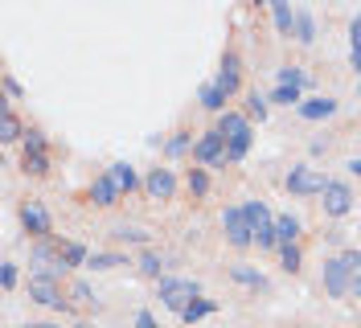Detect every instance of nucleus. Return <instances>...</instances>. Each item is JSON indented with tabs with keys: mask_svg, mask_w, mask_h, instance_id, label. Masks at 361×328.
Masks as SVG:
<instances>
[{
	"mask_svg": "<svg viewBox=\"0 0 361 328\" xmlns=\"http://www.w3.org/2000/svg\"><path fill=\"white\" fill-rule=\"evenodd\" d=\"M160 300H164V308H173V312H185V308L197 300V284L193 279H160Z\"/></svg>",
	"mask_w": 361,
	"mask_h": 328,
	"instance_id": "f257e3e1",
	"label": "nucleus"
},
{
	"mask_svg": "<svg viewBox=\"0 0 361 328\" xmlns=\"http://www.w3.org/2000/svg\"><path fill=\"white\" fill-rule=\"evenodd\" d=\"M320 197H324V214H329V218H345V214L353 209V189H349L345 181H329Z\"/></svg>",
	"mask_w": 361,
	"mask_h": 328,
	"instance_id": "f03ea898",
	"label": "nucleus"
},
{
	"mask_svg": "<svg viewBox=\"0 0 361 328\" xmlns=\"http://www.w3.org/2000/svg\"><path fill=\"white\" fill-rule=\"evenodd\" d=\"M222 226H226V238L234 242V246H250V242H255V226L247 221V214H243V205L226 209V214H222Z\"/></svg>",
	"mask_w": 361,
	"mask_h": 328,
	"instance_id": "7ed1b4c3",
	"label": "nucleus"
},
{
	"mask_svg": "<svg viewBox=\"0 0 361 328\" xmlns=\"http://www.w3.org/2000/svg\"><path fill=\"white\" fill-rule=\"evenodd\" d=\"M226 148H230V144H226V135L214 128V131H205L202 140L193 144V156H197L202 164H218V160H226Z\"/></svg>",
	"mask_w": 361,
	"mask_h": 328,
	"instance_id": "20e7f679",
	"label": "nucleus"
},
{
	"mask_svg": "<svg viewBox=\"0 0 361 328\" xmlns=\"http://www.w3.org/2000/svg\"><path fill=\"white\" fill-rule=\"evenodd\" d=\"M29 300H37V304H45V308L66 304V300H62V287L54 284V275H33V279H29Z\"/></svg>",
	"mask_w": 361,
	"mask_h": 328,
	"instance_id": "39448f33",
	"label": "nucleus"
},
{
	"mask_svg": "<svg viewBox=\"0 0 361 328\" xmlns=\"http://www.w3.org/2000/svg\"><path fill=\"white\" fill-rule=\"evenodd\" d=\"M349 284H353V271L341 259H324V287H329V296H349Z\"/></svg>",
	"mask_w": 361,
	"mask_h": 328,
	"instance_id": "423d86ee",
	"label": "nucleus"
},
{
	"mask_svg": "<svg viewBox=\"0 0 361 328\" xmlns=\"http://www.w3.org/2000/svg\"><path fill=\"white\" fill-rule=\"evenodd\" d=\"M324 185H329V181L316 173V169H292V173H288V189H292V193H300V197L324 193Z\"/></svg>",
	"mask_w": 361,
	"mask_h": 328,
	"instance_id": "0eeeda50",
	"label": "nucleus"
},
{
	"mask_svg": "<svg viewBox=\"0 0 361 328\" xmlns=\"http://www.w3.org/2000/svg\"><path fill=\"white\" fill-rule=\"evenodd\" d=\"M144 189H148V197H157V201H169V197L177 193V176L169 173V169H152V173L144 176Z\"/></svg>",
	"mask_w": 361,
	"mask_h": 328,
	"instance_id": "6e6552de",
	"label": "nucleus"
},
{
	"mask_svg": "<svg viewBox=\"0 0 361 328\" xmlns=\"http://www.w3.org/2000/svg\"><path fill=\"white\" fill-rule=\"evenodd\" d=\"M21 221H25V230H29V234H37V238L49 234V214H45L37 201H25V205H21Z\"/></svg>",
	"mask_w": 361,
	"mask_h": 328,
	"instance_id": "1a4fd4ad",
	"label": "nucleus"
},
{
	"mask_svg": "<svg viewBox=\"0 0 361 328\" xmlns=\"http://www.w3.org/2000/svg\"><path fill=\"white\" fill-rule=\"evenodd\" d=\"M238 74H243V70H238V54H226V58H222V74H218V83H214V87L230 99V95L238 90Z\"/></svg>",
	"mask_w": 361,
	"mask_h": 328,
	"instance_id": "9d476101",
	"label": "nucleus"
},
{
	"mask_svg": "<svg viewBox=\"0 0 361 328\" xmlns=\"http://www.w3.org/2000/svg\"><path fill=\"white\" fill-rule=\"evenodd\" d=\"M90 201H94V205H115V201H119V185L111 181V173L94 176V185H90Z\"/></svg>",
	"mask_w": 361,
	"mask_h": 328,
	"instance_id": "9b49d317",
	"label": "nucleus"
},
{
	"mask_svg": "<svg viewBox=\"0 0 361 328\" xmlns=\"http://www.w3.org/2000/svg\"><path fill=\"white\" fill-rule=\"evenodd\" d=\"M333 111H337V99H304L300 103V115L304 119H329Z\"/></svg>",
	"mask_w": 361,
	"mask_h": 328,
	"instance_id": "f8f14e48",
	"label": "nucleus"
},
{
	"mask_svg": "<svg viewBox=\"0 0 361 328\" xmlns=\"http://www.w3.org/2000/svg\"><path fill=\"white\" fill-rule=\"evenodd\" d=\"M21 135H25L21 119H17V115H13V107L4 103V107H0V140H4V144H13V140H21Z\"/></svg>",
	"mask_w": 361,
	"mask_h": 328,
	"instance_id": "ddd939ff",
	"label": "nucleus"
},
{
	"mask_svg": "<svg viewBox=\"0 0 361 328\" xmlns=\"http://www.w3.org/2000/svg\"><path fill=\"white\" fill-rule=\"evenodd\" d=\"M111 181L119 185V193H132L135 185H140V176H135L132 164H111Z\"/></svg>",
	"mask_w": 361,
	"mask_h": 328,
	"instance_id": "4468645a",
	"label": "nucleus"
},
{
	"mask_svg": "<svg viewBox=\"0 0 361 328\" xmlns=\"http://www.w3.org/2000/svg\"><path fill=\"white\" fill-rule=\"evenodd\" d=\"M271 13H275V29H279V33H292V29H295L292 4H283V0H271Z\"/></svg>",
	"mask_w": 361,
	"mask_h": 328,
	"instance_id": "2eb2a0df",
	"label": "nucleus"
},
{
	"mask_svg": "<svg viewBox=\"0 0 361 328\" xmlns=\"http://www.w3.org/2000/svg\"><path fill=\"white\" fill-rule=\"evenodd\" d=\"M275 230H279V246H292L295 234H300V221H295L292 214H279V218H275Z\"/></svg>",
	"mask_w": 361,
	"mask_h": 328,
	"instance_id": "dca6fc26",
	"label": "nucleus"
},
{
	"mask_svg": "<svg viewBox=\"0 0 361 328\" xmlns=\"http://www.w3.org/2000/svg\"><path fill=\"white\" fill-rule=\"evenodd\" d=\"M58 250H62V267H82V262H90L82 242H66V246H58Z\"/></svg>",
	"mask_w": 361,
	"mask_h": 328,
	"instance_id": "f3484780",
	"label": "nucleus"
},
{
	"mask_svg": "<svg viewBox=\"0 0 361 328\" xmlns=\"http://www.w3.org/2000/svg\"><path fill=\"white\" fill-rule=\"evenodd\" d=\"M214 300H202V296H197V300H193V304L185 308V312H180V320H185V324H197V320H202V316H209V312H214Z\"/></svg>",
	"mask_w": 361,
	"mask_h": 328,
	"instance_id": "a211bd4d",
	"label": "nucleus"
},
{
	"mask_svg": "<svg viewBox=\"0 0 361 328\" xmlns=\"http://www.w3.org/2000/svg\"><path fill=\"white\" fill-rule=\"evenodd\" d=\"M218 131H222L226 140H234L238 131H247V119H243V115H234V111H226L222 119H218Z\"/></svg>",
	"mask_w": 361,
	"mask_h": 328,
	"instance_id": "6ab92c4d",
	"label": "nucleus"
},
{
	"mask_svg": "<svg viewBox=\"0 0 361 328\" xmlns=\"http://www.w3.org/2000/svg\"><path fill=\"white\" fill-rule=\"evenodd\" d=\"M226 144H230V148H226V160H243V156L250 152V128L238 131V135H234V140H226Z\"/></svg>",
	"mask_w": 361,
	"mask_h": 328,
	"instance_id": "aec40b11",
	"label": "nucleus"
},
{
	"mask_svg": "<svg viewBox=\"0 0 361 328\" xmlns=\"http://www.w3.org/2000/svg\"><path fill=\"white\" fill-rule=\"evenodd\" d=\"M243 214H247V221L255 226V230L271 221V214H267V205H263V201H247V205H243Z\"/></svg>",
	"mask_w": 361,
	"mask_h": 328,
	"instance_id": "412c9836",
	"label": "nucleus"
},
{
	"mask_svg": "<svg viewBox=\"0 0 361 328\" xmlns=\"http://www.w3.org/2000/svg\"><path fill=\"white\" fill-rule=\"evenodd\" d=\"M312 37H316V21L308 17V13H295V42L308 45Z\"/></svg>",
	"mask_w": 361,
	"mask_h": 328,
	"instance_id": "4be33fe9",
	"label": "nucleus"
},
{
	"mask_svg": "<svg viewBox=\"0 0 361 328\" xmlns=\"http://www.w3.org/2000/svg\"><path fill=\"white\" fill-rule=\"evenodd\" d=\"M230 275H234L238 284H247V287H267V279H263L255 267H230Z\"/></svg>",
	"mask_w": 361,
	"mask_h": 328,
	"instance_id": "5701e85b",
	"label": "nucleus"
},
{
	"mask_svg": "<svg viewBox=\"0 0 361 328\" xmlns=\"http://www.w3.org/2000/svg\"><path fill=\"white\" fill-rule=\"evenodd\" d=\"M304 83H308V74L300 66H283L279 70V87H304Z\"/></svg>",
	"mask_w": 361,
	"mask_h": 328,
	"instance_id": "b1692460",
	"label": "nucleus"
},
{
	"mask_svg": "<svg viewBox=\"0 0 361 328\" xmlns=\"http://www.w3.org/2000/svg\"><path fill=\"white\" fill-rule=\"evenodd\" d=\"M255 242H259L263 250H271V246H279V230H275V221H267V226H259V230H255Z\"/></svg>",
	"mask_w": 361,
	"mask_h": 328,
	"instance_id": "393cba45",
	"label": "nucleus"
},
{
	"mask_svg": "<svg viewBox=\"0 0 361 328\" xmlns=\"http://www.w3.org/2000/svg\"><path fill=\"white\" fill-rule=\"evenodd\" d=\"M87 267H94V271H107V267H128V259H123V255H103V250H99V255H90Z\"/></svg>",
	"mask_w": 361,
	"mask_h": 328,
	"instance_id": "a878e982",
	"label": "nucleus"
},
{
	"mask_svg": "<svg viewBox=\"0 0 361 328\" xmlns=\"http://www.w3.org/2000/svg\"><path fill=\"white\" fill-rule=\"evenodd\" d=\"M271 103H288V107H300V103H304V99H300V87H275L271 90Z\"/></svg>",
	"mask_w": 361,
	"mask_h": 328,
	"instance_id": "bb28decb",
	"label": "nucleus"
},
{
	"mask_svg": "<svg viewBox=\"0 0 361 328\" xmlns=\"http://www.w3.org/2000/svg\"><path fill=\"white\" fill-rule=\"evenodd\" d=\"M202 103H205V111H222V115H226V95L218 87H205L202 90Z\"/></svg>",
	"mask_w": 361,
	"mask_h": 328,
	"instance_id": "cd10ccee",
	"label": "nucleus"
},
{
	"mask_svg": "<svg viewBox=\"0 0 361 328\" xmlns=\"http://www.w3.org/2000/svg\"><path fill=\"white\" fill-rule=\"evenodd\" d=\"M25 173H33V176L49 173V160H45V152H25Z\"/></svg>",
	"mask_w": 361,
	"mask_h": 328,
	"instance_id": "c85d7f7f",
	"label": "nucleus"
},
{
	"mask_svg": "<svg viewBox=\"0 0 361 328\" xmlns=\"http://www.w3.org/2000/svg\"><path fill=\"white\" fill-rule=\"evenodd\" d=\"M247 115H255V119H267V99H263L259 90H250V99H247Z\"/></svg>",
	"mask_w": 361,
	"mask_h": 328,
	"instance_id": "c756f323",
	"label": "nucleus"
},
{
	"mask_svg": "<svg viewBox=\"0 0 361 328\" xmlns=\"http://www.w3.org/2000/svg\"><path fill=\"white\" fill-rule=\"evenodd\" d=\"M140 271H144V275H152V279L160 275V255H157V250H144V255H140Z\"/></svg>",
	"mask_w": 361,
	"mask_h": 328,
	"instance_id": "7c9ffc66",
	"label": "nucleus"
},
{
	"mask_svg": "<svg viewBox=\"0 0 361 328\" xmlns=\"http://www.w3.org/2000/svg\"><path fill=\"white\" fill-rule=\"evenodd\" d=\"M115 238H123V242H148V230H140V226H119V230H115Z\"/></svg>",
	"mask_w": 361,
	"mask_h": 328,
	"instance_id": "2f4dec72",
	"label": "nucleus"
},
{
	"mask_svg": "<svg viewBox=\"0 0 361 328\" xmlns=\"http://www.w3.org/2000/svg\"><path fill=\"white\" fill-rule=\"evenodd\" d=\"M189 189H193V193L202 197L205 189H209V176H205L202 169H193V173H189Z\"/></svg>",
	"mask_w": 361,
	"mask_h": 328,
	"instance_id": "473e14b6",
	"label": "nucleus"
},
{
	"mask_svg": "<svg viewBox=\"0 0 361 328\" xmlns=\"http://www.w3.org/2000/svg\"><path fill=\"white\" fill-rule=\"evenodd\" d=\"M25 152H45V135L42 131H25Z\"/></svg>",
	"mask_w": 361,
	"mask_h": 328,
	"instance_id": "72a5a7b5",
	"label": "nucleus"
},
{
	"mask_svg": "<svg viewBox=\"0 0 361 328\" xmlns=\"http://www.w3.org/2000/svg\"><path fill=\"white\" fill-rule=\"evenodd\" d=\"M0 284H4V291L17 287V262H4V267H0Z\"/></svg>",
	"mask_w": 361,
	"mask_h": 328,
	"instance_id": "f704fd0d",
	"label": "nucleus"
},
{
	"mask_svg": "<svg viewBox=\"0 0 361 328\" xmlns=\"http://www.w3.org/2000/svg\"><path fill=\"white\" fill-rule=\"evenodd\" d=\"M283 271H300V250H295V242L283 246Z\"/></svg>",
	"mask_w": 361,
	"mask_h": 328,
	"instance_id": "c9c22d12",
	"label": "nucleus"
},
{
	"mask_svg": "<svg viewBox=\"0 0 361 328\" xmlns=\"http://www.w3.org/2000/svg\"><path fill=\"white\" fill-rule=\"evenodd\" d=\"M341 262H345L353 275H361V250H345V255H341Z\"/></svg>",
	"mask_w": 361,
	"mask_h": 328,
	"instance_id": "e433bc0d",
	"label": "nucleus"
},
{
	"mask_svg": "<svg viewBox=\"0 0 361 328\" xmlns=\"http://www.w3.org/2000/svg\"><path fill=\"white\" fill-rule=\"evenodd\" d=\"M185 148H189V135H185V131H180V135H173V140H169V152H173V156H180V152H185Z\"/></svg>",
	"mask_w": 361,
	"mask_h": 328,
	"instance_id": "4c0bfd02",
	"label": "nucleus"
},
{
	"mask_svg": "<svg viewBox=\"0 0 361 328\" xmlns=\"http://www.w3.org/2000/svg\"><path fill=\"white\" fill-rule=\"evenodd\" d=\"M74 300H82V304H94V300H90V287H87V284H74Z\"/></svg>",
	"mask_w": 361,
	"mask_h": 328,
	"instance_id": "58836bf2",
	"label": "nucleus"
},
{
	"mask_svg": "<svg viewBox=\"0 0 361 328\" xmlns=\"http://www.w3.org/2000/svg\"><path fill=\"white\" fill-rule=\"evenodd\" d=\"M4 90H8V99H21V83L17 78H4Z\"/></svg>",
	"mask_w": 361,
	"mask_h": 328,
	"instance_id": "ea45409f",
	"label": "nucleus"
},
{
	"mask_svg": "<svg viewBox=\"0 0 361 328\" xmlns=\"http://www.w3.org/2000/svg\"><path fill=\"white\" fill-rule=\"evenodd\" d=\"M135 328H157V320H152V312H140V316H135Z\"/></svg>",
	"mask_w": 361,
	"mask_h": 328,
	"instance_id": "a19ab883",
	"label": "nucleus"
},
{
	"mask_svg": "<svg viewBox=\"0 0 361 328\" xmlns=\"http://www.w3.org/2000/svg\"><path fill=\"white\" fill-rule=\"evenodd\" d=\"M349 58H353V70L361 74V42H353V49H349Z\"/></svg>",
	"mask_w": 361,
	"mask_h": 328,
	"instance_id": "79ce46f5",
	"label": "nucleus"
},
{
	"mask_svg": "<svg viewBox=\"0 0 361 328\" xmlns=\"http://www.w3.org/2000/svg\"><path fill=\"white\" fill-rule=\"evenodd\" d=\"M349 296H353V300H361V275H353V284H349Z\"/></svg>",
	"mask_w": 361,
	"mask_h": 328,
	"instance_id": "37998d69",
	"label": "nucleus"
},
{
	"mask_svg": "<svg viewBox=\"0 0 361 328\" xmlns=\"http://www.w3.org/2000/svg\"><path fill=\"white\" fill-rule=\"evenodd\" d=\"M349 169H353V173H357V176H361V160H353V164H349Z\"/></svg>",
	"mask_w": 361,
	"mask_h": 328,
	"instance_id": "c03bdc74",
	"label": "nucleus"
},
{
	"mask_svg": "<svg viewBox=\"0 0 361 328\" xmlns=\"http://www.w3.org/2000/svg\"><path fill=\"white\" fill-rule=\"evenodd\" d=\"M25 328H58V324H25Z\"/></svg>",
	"mask_w": 361,
	"mask_h": 328,
	"instance_id": "a18cd8bd",
	"label": "nucleus"
},
{
	"mask_svg": "<svg viewBox=\"0 0 361 328\" xmlns=\"http://www.w3.org/2000/svg\"><path fill=\"white\" fill-rule=\"evenodd\" d=\"M357 90H361V87H357Z\"/></svg>",
	"mask_w": 361,
	"mask_h": 328,
	"instance_id": "49530a36",
	"label": "nucleus"
}]
</instances>
